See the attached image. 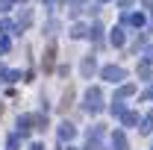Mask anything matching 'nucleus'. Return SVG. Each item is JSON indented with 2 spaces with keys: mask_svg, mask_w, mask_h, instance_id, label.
<instances>
[{
  "mask_svg": "<svg viewBox=\"0 0 153 150\" xmlns=\"http://www.w3.org/2000/svg\"><path fill=\"white\" fill-rule=\"evenodd\" d=\"M30 24H33V9H27V6H24V9L18 12V21H15V27H18V33H24Z\"/></svg>",
  "mask_w": 153,
  "mask_h": 150,
  "instance_id": "nucleus-6",
  "label": "nucleus"
},
{
  "mask_svg": "<svg viewBox=\"0 0 153 150\" xmlns=\"http://www.w3.org/2000/svg\"><path fill=\"white\" fill-rule=\"evenodd\" d=\"M71 100H74V88H68V91L62 94V103H59V109H62V112H68V106H71Z\"/></svg>",
  "mask_w": 153,
  "mask_h": 150,
  "instance_id": "nucleus-18",
  "label": "nucleus"
},
{
  "mask_svg": "<svg viewBox=\"0 0 153 150\" xmlns=\"http://www.w3.org/2000/svg\"><path fill=\"white\" fill-rule=\"evenodd\" d=\"M88 30L91 27H85V24H74L68 33H71V38H88Z\"/></svg>",
  "mask_w": 153,
  "mask_h": 150,
  "instance_id": "nucleus-12",
  "label": "nucleus"
},
{
  "mask_svg": "<svg viewBox=\"0 0 153 150\" xmlns=\"http://www.w3.org/2000/svg\"><path fill=\"white\" fill-rule=\"evenodd\" d=\"M133 3H135V0H118V6H121V9H130Z\"/></svg>",
  "mask_w": 153,
  "mask_h": 150,
  "instance_id": "nucleus-23",
  "label": "nucleus"
},
{
  "mask_svg": "<svg viewBox=\"0 0 153 150\" xmlns=\"http://www.w3.org/2000/svg\"><path fill=\"white\" fill-rule=\"evenodd\" d=\"M100 76H103L106 82H118V85H121V82L127 79V71H124L121 65H103V68H100Z\"/></svg>",
  "mask_w": 153,
  "mask_h": 150,
  "instance_id": "nucleus-2",
  "label": "nucleus"
},
{
  "mask_svg": "<svg viewBox=\"0 0 153 150\" xmlns=\"http://www.w3.org/2000/svg\"><path fill=\"white\" fill-rule=\"evenodd\" d=\"M74 135H76V127H74V124H68V121L59 124V138H62V141H71Z\"/></svg>",
  "mask_w": 153,
  "mask_h": 150,
  "instance_id": "nucleus-11",
  "label": "nucleus"
},
{
  "mask_svg": "<svg viewBox=\"0 0 153 150\" xmlns=\"http://www.w3.org/2000/svg\"><path fill=\"white\" fill-rule=\"evenodd\" d=\"M56 33H59V21H56V18H50V21H47V27H44V36L53 38Z\"/></svg>",
  "mask_w": 153,
  "mask_h": 150,
  "instance_id": "nucleus-19",
  "label": "nucleus"
},
{
  "mask_svg": "<svg viewBox=\"0 0 153 150\" xmlns=\"http://www.w3.org/2000/svg\"><path fill=\"white\" fill-rule=\"evenodd\" d=\"M121 124H124V127H135V124H138V115L135 112H124L121 115Z\"/></svg>",
  "mask_w": 153,
  "mask_h": 150,
  "instance_id": "nucleus-16",
  "label": "nucleus"
},
{
  "mask_svg": "<svg viewBox=\"0 0 153 150\" xmlns=\"http://www.w3.org/2000/svg\"><path fill=\"white\" fill-rule=\"evenodd\" d=\"M141 132H144V135H150V132H153V112L141 121Z\"/></svg>",
  "mask_w": 153,
  "mask_h": 150,
  "instance_id": "nucleus-20",
  "label": "nucleus"
},
{
  "mask_svg": "<svg viewBox=\"0 0 153 150\" xmlns=\"http://www.w3.org/2000/svg\"><path fill=\"white\" fill-rule=\"evenodd\" d=\"M15 0H0V12H9V6H12Z\"/></svg>",
  "mask_w": 153,
  "mask_h": 150,
  "instance_id": "nucleus-22",
  "label": "nucleus"
},
{
  "mask_svg": "<svg viewBox=\"0 0 153 150\" xmlns=\"http://www.w3.org/2000/svg\"><path fill=\"white\" fill-rule=\"evenodd\" d=\"M15 3H24V0H15Z\"/></svg>",
  "mask_w": 153,
  "mask_h": 150,
  "instance_id": "nucleus-30",
  "label": "nucleus"
},
{
  "mask_svg": "<svg viewBox=\"0 0 153 150\" xmlns=\"http://www.w3.org/2000/svg\"><path fill=\"white\" fill-rule=\"evenodd\" d=\"M0 79H6V82H18L21 74H18V71H9V68H3V65H0Z\"/></svg>",
  "mask_w": 153,
  "mask_h": 150,
  "instance_id": "nucleus-14",
  "label": "nucleus"
},
{
  "mask_svg": "<svg viewBox=\"0 0 153 150\" xmlns=\"http://www.w3.org/2000/svg\"><path fill=\"white\" fill-rule=\"evenodd\" d=\"M62 3H68V0H62Z\"/></svg>",
  "mask_w": 153,
  "mask_h": 150,
  "instance_id": "nucleus-31",
  "label": "nucleus"
},
{
  "mask_svg": "<svg viewBox=\"0 0 153 150\" xmlns=\"http://www.w3.org/2000/svg\"><path fill=\"white\" fill-rule=\"evenodd\" d=\"M133 94H135V85H133V82H121L118 91H115V100H127V97H133Z\"/></svg>",
  "mask_w": 153,
  "mask_h": 150,
  "instance_id": "nucleus-8",
  "label": "nucleus"
},
{
  "mask_svg": "<svg viewBox=\"0 0 153 150\" xmlns=\"http://www.w3.org/2000/svg\"><path fill=\"white\" fill-rule=\"evenodd\" d=\"M53 65H56V44H50V47L44 50V71L50 74V71H53Z\"/></svg>",
  "mask_w": 153,
  "mask_h": 150,
  "instance_id": "nucleus-9",
  "label": "nucleus"
},
{
  "mask_svg": "<svg viewBox=\"0 0 153 150\" xmlns=\"http://www.w3.org/2000/svg\"><path fill=\"white\" fill-rule=\"evenodd\" d=\"M112 150H130V147H127V135H124V130H115L112 132Z\"/></svg>",
  "mask_w": 153,
  "mask_h": 150,
  "instance_id": "nucleus-10",
  "label": "nucleus"
},
{
  "mask_svg": "<svg viewBox=\"0 0 153 150\" xmlns=\"http://www.w3.org/2000/svg\"><path fill=\"white\" fill-rule=\"evenodd\" d=\"M150 33H153V6H150Z\"/></svg>",
  "mask_w": 153,
  "mask_h": 150,
  "instance_id": "nucleus-26",
  "label": "nucleus"
},
{
  "mask_svg": "<svg viewBox=\"0 0 153 150\" xmlns=\"http://www.w3.org/2000/svg\"><path fill=\"white\" fill-rule=\"evenodd\" d=\"M82 106H85V112L97 115L100 109H103V91H100L97 85H91V88L85 91V97H82Z\"/></svg>",
  "mask_w": 153,
  "mask_h": 150,
  "instance_id": "nucleus-1",
  "label": "nucleus"
},
{
  "mask_svg": "<svg viewBox=\"0 0 153 150\" xmlns=\"http://www.w3.org/2000/svg\"><path fill=\"white\" fill-rule=\"evenodd\" d=\"M9 44H12L9 36H0V50H9Z\"/></svg>",
  "mask_w": 153,
  "mask_h": 150,
  "instance_id": "nucleus-21",
  "label": "nucleus"
},
{
  "mask_svg": "<svg viewBox=\"0 0 153 150\" xmlns=\"http://www.w3.org/2000/svg\"><path fill=\"white\" fill-rule=\"evenodd\" d=\"M30 150H44V147H41V144H33V147H30Z\"/></svg>",
  "mask_w": 153,
  "mask_h": 150,
  "instance_id": "nucleus-28",
  "label": "nucleus"
},
{
  "mask_svg": "<svg viewBox=\"0 0 153 150\" xmlns=\"http://www.w3.org/2000/svg\"><path fill=\"white\" fill-rule=\"evenodd\" d=\"M94 71H97V59L94 56H85V59H82V65H79V74L85 76V79H91Z\"/></svg>",
  "mask_w": 153,
  "mask_h": 150,
  "instance_id": "nucleus-5",
  "label": "nucleus"
},
{
  "mask_svg": "<svg viewBox=\"0 0 153 150\" xmlns=\"http://www.w3.org/2000/svg\"><path fill=\"white\" fill-rule=\"evenodd\" d=\"M12 30H18V27H15V21H6V18H0V36H9Z\"/></svg>",
  "mask_w": 153,
  "mask_h": 150,
  "instance_id": "nucleus-17",
  "label": "nucleus"
},
{
  "mask_svg": "<svg viewBox=\"0 0 153 150\" xmlns=\"http://www.w3.org/2000/svg\"><path fill=\"white\" fill-rule=\"evenodd\" d=\"M88 6H91V0H68V15L71 18H79Z\"/></svg>",
  "mask_w": 153,
  "mask_h": 150,
  "instance_id": "nucleus-4",
  "label": "nucleus"
},
{
  "mask_svg": "<svg viewBox=\"0 0 153 150\" xmlns=\"http://www.w3.org/2000/svg\"><path fill=\"white\" fill-rule=\"evenodd\" d=\"M138 76H141V79H147V82H150V79H153V62H147V59H144V62H141V65H138Z\"/></svg>",
  "mask_w": 153,
  "mask_h": 150,
  "instance_id": "nucleus-13",
  "label": "nucleus"
},
{
  "mask_svg": "<svg viewBox=\"0 0 153 150\" xmlns=\"http://www.w3.org/2000/svg\"><path fill=\"white\" fill-rule=\"evenodd\" d=\"M121 24H127V27H135V30H141L144 24H147V18L141 15V12H121Z\"/></svg>",
  "mask_w": 153,
  "mask_h": 150,
  "instance_id": "nucleus-3",
  "label": "nucleus"
},
{
  "mask_svg": "<svg viewBox=\"0 0 153 150\" xmlns=\"http://www.w3.org/2000/svg\"><path fill=\"white\" fill-rule=\"evenodd\" d=\"M41 6H44V9H53V6H56V0H41Z\"/></svg>",
  "mask_w": 153,
  "mask_h": 150,
  "instance_id": "nucleus-24",
  "label": "nucleus"
},
{
  "mask_svg": "<svg viewBox=\"0 0 153 150\" xmlns=\"http://www.w3.org/2000/svg\"><path fill=\"white\" fill-rule=\"evenodd\" d=\"M88 38H91L94 44H100V41H103V24H94V27L88 30Z\"/></svg>",
  "mask_w": 153,
  "mask_h": 150,
  "instance_id": "nucleus-15",
  "label": "nucleus"
},
{
  "mask_svg": "<svg viewBox=\"0 0 153 150\" xmlns=\"http://www.w3.org/2000/svg\"><path fill=\"white\" fill-rule=\"evenodd\" d=\"M109 41H112L115 47H124V44H127V33H124V24H121V27H115L112 33H109Z\"/></svg>",
  "mask_w": 153,
  "mask_h": 150,
  "instance_id": "nucleus-7",
  "label": "nucleus"
},
{
  "mask_svg": "<svg viewBox=\"0 0 153 150\" xmlns=\"http://www.w3.org/2000/svg\"><path fill=\"white\" fill-rule=\"evenodd\" d=\"M144 100H153V85L147 88V91H144Z\"/></svg>",
  "mask_w": 153,
  "mask_h": 150,
  "instance_id": "nucleus-25",
  "label": "nucleus"
},
{
  "mask_svg": "<svg viewBox=\"0 0 153 150\" xmlns=\"http://www.w3.org/2000/svg\"><path fill=\"white\" fill-rule=\"evenodd\" d=\"M97 3H106V0H97Z\"/></svg>",
  "mask_w": 153,
  "mask_h": 150,
  "instance_id": "nucleus-29",
  "label": "nucleus"
},
{
  "mask_svg": "<svg viewBox=\"0 0 153 150\" xmlns=\"http://www.w3.org/2000/svg\"><path fill=\"white\" fill-rule=\"evenodd\" d=\"M141 3H144V6H147V9H150V6H153V0H141Z\"/></svg>",
  "mask_w": 153,
  "mask_h": 150,
  "instance_id": "nucleus-27",
  "label": "nucleus"
}]
</instances>
